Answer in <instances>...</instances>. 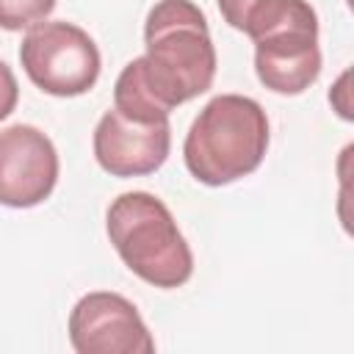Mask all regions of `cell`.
Wrapping results in <instances>:
<instances>
[{"label":"cell","mask_w":354,"mask_h":354,"mask_svg":"<svg viewBox=\"0 0 354 354\" xmlns=\"http://www.w3.org/2000/svg\"><path fill=\"white\" fill-rule=\"evenodd\" d=\"M141 58L127 66L166 113L205 94L216 77V47L202 8L191 0H158L144 22Z\"/></svg>","instance_id":"cell-1"},{"label":"cell","mask_w":354,"mask_h":354,"mask_svg":"<svg viewBox=\"0 0 354 354\" xmlns=\"http://www.w3.org/2000/svg\"><path fill=\"white\" fill-rule=\"evenodd\" d=\"M268 149V116L263 105L243 94L213 97L194 119L183 158L188 171L205 185H230L252 174Z\"/></svg>","instance_id":"cell-2"},{"label":"cell","mask_w":354,"mask_h":354,"mask_svg":"<svg viewBox=\"0 0 354 354\" xmlns=\"http://www.w3.org/2000/svg\"><path fill=\"white\" fill-rule=\"evenodd\" d=\"M105 230L116 254L138 279L155 288H180L191 279V246L155 194H119L105 213Z\"/></svg>","instance_id":"cell-3"},{"label":"cell","mask_w":354,"mask_h":354,"mask_svg":"<svg viewBox=\"0 0 354 354\" xmlns=\"http://www.w3.org/2000/svg\"><path fill=\"white\" fill-rule=\"evenodd\" d=\"M19 61L30 83L53 97L86 94L102 66L94 39L66 19L33 25L19 44Z\"/></svg>","instance_id":"cell-4"},{"label":"cell","mask_w":354,"mask_h":354,"mask_svg":"<svg viewBox=\"0 0 354 354\" xmlns=\"http://www.w3.org/2000/svg\"><path fill=\"white\" fill-rule=\"evenodd\" d=\"M254 72L274 94H301L318 80V17L307 0L288 19L254 39Z\"/></svg>","instance_id":"cell-5"},{"label":"cell","mask_w":354,"mask_h":354,"mask_svg":"<svg viewBox=\"0 0 354 354\" xmlns=\"http://www.w3.org/2000/svg\"><path fill=\"white\" fill-rule=\"evenodd\" d=\"M69 343L77 354H152L155 340L136 304L111 290L86 293L69 313Z\"/></svg>","instance_id":"cell-6"},{"label":"cell","mask_w":354,"mask_h":354,"mask_svg":"<svg viewBox=\"0 0 354 354\" xmlns=\"http://www.w3.org/2000/svg\"><path fill=\"white\" fill-rule=\"evenodd\" d=\"M58 183V152L33 124L0 130V205H41Z\"/></svg>","instance_id":"cell-7"},{"label":"cell","mask_w":354,"mask_h":354,"mask_svg":"<svg viewBox=\"0 0 354 354\" xmlns=\"http://www.w3.org/2000/svg\"><path fill=\"white\" fill-rule=\"evenodd\" d=\"M171 149L169 119L141 122L111 108L94 130V158L113 177H141L158 171Z\"/></svg>","instance_id":"cell-8"},{"label":"cell","mask_w":354,"mask_h":354,"mask_svg":"<svg viewBox=\"0 0 354 354\" xmlns=\"http://www.w3.org/2000/svg\"><path fill=\"white\" fill-rule=\"evenodd\" d=\"M224 22L241 33H246L252 41L288 19L304 0H216Z\"/></svg>","instance_id":"cell-9"},{"label":"cell","mask_w":354,"mask_h":354,"mask_svg":"<svg viewBox=\"0 0 354 354\" xmlns=\"http://www.w3.org/2000/svg\"><path fill=\"white\" fill-rule=\"evenodd\" d=\"M53 8H55V0H0V28L3 30L33 28Z\"/></svg>","instance_id":"cell-10"},{"label":"cell","mask_w":354,"mask_h":354,"mask_svg":"<svg viewBox=\"0 0 354 354\" xmlns=\"http://www.w3.org/2000/svg\"><path fill=\"white\" fill-rule=\"evenodd\" d=\"M17 100H19L17 77H14L11 66L6 61H0V122L17 108Z\"/></svg>","instance_id":"cell-11"}]
</instances>
